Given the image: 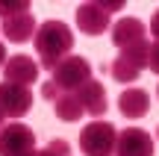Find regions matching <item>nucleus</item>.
Returning <instances> with one entry per match:
<instances>
[{
  "label": "nucleus",
  "mask_w": 159,
  "mask_h": 156,
  "mask_svg": "<svg viewBox=\"0 0 159 156\" xmlns=\"http://www.w3.org/2000/svg\"><path fill=\"white\" fill-rule=\"evenodd\" d=\"M71 47H74V33H71V27L62 24L59 18H50V21H44L39 29H35L39 65L44 71H53L62 59H68Z\"/></svg>",
  "instance_id": "f257e3e1"
},
{
  "label": "nucleus",
  "mask_w": 159,
  "mask_h": 156,
  "mask_svg": "<svg viewBox=\"0 0 159 156\" xmlns=\"http://www.w3.org/2000/svg\"><path fill=\"white\" fill-rule=\"evenodd\" d=\"M118 130L109 121H91L80 133V150L85 156H115Z\"/></svg>",
  "instance_id": "f03ea898"
},
{
  "label": "nucleus",
  "mask_w": 159,
  "mask_h": 156,
  "mask_svg": "<svg viewBox=\"0 0 159 156\" xmlns=\"http://www.w3.org/2000/svg\"><path fill=\"white\" fill-rule=\"evenodd\" d=\"M89 80H91V65H89L85 56H74V53H71L68 59H62V62L53 68V82L59 86L62 94L77 91V88L85 86Z\"/></svg>",
  "instance_id": "7ed1b4c3"
},
{
  "label": "nucleus",
  "mask_w": 159,
  "mask_h": 156,
  "mask_svg": "<svg viewBox=\"0 0 159 156\" xmlns=\"http://www.w3.org/2000/svg\"><path fill=\"white\" fill-rule=\"evenodd\" d=\"M35 150V133L21 121H9L0 130V156H21Z\"/></svg>",
  "instance_id": "20e7f679"
},
{
  "label": "nucleus",
  "mask_w": 159,
  "mask_h": 156,
  "mask_svg": "<svg viewBox=\"0 0 159 156\" xmlns=\"http://www.w3.org/2000/svg\"><path fill=\"white\" fill-rule=\"evenodd\" d=\"M153 136L142 127H127L118 133L115 156H153Z\"/></svg>",
  "instance_id": "39448f33"
},
{
  "label": "nucleus",
  "mask_w": 159,
  "mask_h": 156,
  "mask_svg": "<svg viewBox=\"0 0 159 156\" xmlns=\"http://www.w3.org/2000/svg\"><path fill=\"white\" fill-rule=\"evenodd\" d=\"M0 109L6 112V118H24L33 109V91L27 86L0 82Z\"/></svg>",
  "instance_id": "423d86ee"
},
{
  "label": "nucleus",
  "mask_w": 159,
  "mask_h": 156,
  "mask_svg": "<svg viewBox=\"0 0 159 156\" xmlns=\"http://www.w3.org/2000/svg\"><path fill=\"white\" fill-rule=\"evenodd\" d=\"M39 71L41 65L35 62L33 56H24V53H18V56H9L3 65V82H15V86H33L35 80H39Z\"/></svg>",
  "instance_id": "0eeeda50"
},
{
  "label": "nucleus",
  "mask_w": 159,
  "mask_h": 156,
  "mask_svg": "<svg viewBox=\"0 0 159 156\" xmlns=\"http://www.w3.org/2000/svg\"><path fill=\"white\" fill-rule=\"evenodd\" d=\"M77 27L85 35H103L112 27V21H109V12L94 0V3H80L77 6Z\"/></svg>",
  "instance_id": "6e6552de"
},
{
  "label": "nucleus",
  "mask_w": 159,
  "mask_h": 156,
  "mask_svg": "<svg viewBox=\"0 0 159 156\" xmlns=\"http://www.w3.org/2000/svg\"><path fill=\"white\" fill-rule=\"evenodd\" d=\"M74 94H77V100H80V103H83L85 115H91V118L106 115L109 100H106V88H103V82H100V80H94V77H91V80L85 82V86H80Z\"/></svg>",
  "instance_id": "1a4fd4ad"
},
{
  "label": "nucleus",
  "mask_w": 159,
  "mask_h": 156,
  "mask_svg": "<svg viewBox=\"0 0 159 156\" xmlns=\"http://www.w3.org/2000/svg\"><path fill=\"white\" fill-rule=\"evenodd\" d=\"M144 27L148 24L142 21V18H136V15H124V18H118V21L112 24V41H115V47H130V44H136V41H144Z\"/></svg>",
  "instance_id": "9d476101"
},
{
  "label": "nucleus",
  "mask_w": 159,
  "mask_h": 156,
  "mask_svg": "<svg viewBox=\"0 0 159 156\" xmlns=\"http://www.w3.org/2000/svg\"><path fill=\"white\" fill-rule=\"evenodd\" d=\"M0 29H3V35L9 41H15V44H21V41H30L35 35V18L33 12H24V15H15V18H6V21H0Z\"/></svg>",
  "instance_id": "9b49d317"
},
{
  "label": "nucleus",
  "mask_w": 159,
  "mask_h": 156,
  "mask_svg": "<svg viewBox=\"0 0 159 156\" xmlns=\"http://www.w3.org/2000/svg\"><path fill=\"white\" fill-rule=\"evenodd\" d=\"M118 109L124 118H144L150 109V94L144 88H124L118 94Z\"/></svg>",
  "instance_id": "f8f14e48"
},
{
  "label": "nucleus",
  "mask_w": 159,
  "mask_h": 156,
  "mask_svg": "<svg viewBox=\"0 0 159 156\" xmlns=\"http://www.w3.org/2000/svg\"><path fill=\"white\" fill-rule=\"evenodd\" d=\"M53 109H56V118L59 121H80V118L85 115V109H83V103L77 100V94L71 91V94H59L56 97V103H53Z\"/></svg>",
  "instance_id": "ddd939ff"
},
{
  "label": "nucleus",
  "mask_w": 159,
  "mask_h": 156,
  "mask_svg": "<svg viewBox=\"0 0 159 156\" xmlns=\"http://www.w3.org/2000/svg\"><path fill=\"white\" fill-rule=\"evenodd\" d=\"M118 59L130 62L133 68H139V71L148 68V59H150V41L144 38V41H136V44H130V47H121Z\"/></svg>",
  "instance_id": "4468645a"
},
{
  "label": "nucleus",
  "mask_w": 159,
  "mask_h": 156,
  "mask_svg": "<svg viewBox=\"0 0 159 156\" xmlns=\"http://www.w3.org/2000/svg\"><path fill=\"white\" fill-rule=\"evenodd\" d=\"M109 77H112L115 82H121V86H127V82H136L139 77H142V71L133 68L124 59H115V62H109Z\"/></svg>",
  "instance_id": "2eb2a0df"
},
{
  "label": "nucleus",
  "mask_w": 159,
  "mask_h": 156,
  "mask_svg": "<svg viewBox=\"0 0 159 156\" xmlns=\"http://www.w3.org/2000/svg\"><path fill=\"white\" fill-rule=\"evenodd\" d=\"M24 12H30L27 0H0V21L15 18V15H24Z\"/></svg>",
  "instance_id": "dca6fc26"
},
{
  "label": "nucleus",
  "mask_w": 159,
  "mask_h": 156,
  "mask_svg": "<svg viewBox=\"0 0 159 156\" xmlns=\"http://www.w3.org/2000/svg\"><path fill=\"white\" fill-rule=\"evenodd\" d=\"M39 156H71V145L65 139H50L47 147H41Z\"/></svg>",
  "instance_id": "f3484780"
},
{
  "label": "nucleus",
  "mask_w": 159,
  "mask_h": 156,
  "mask_svg": "<svg viewBox=\"0 0 159 156\" xmlns=\"http://www.w3.org/2000/svg\"><path fill=\"white\" fill-rule=\"evenodd\" d=\"M59 94H62V91H59V86H56L53 80H47L44 86H41V97H44V100H50V103H56V97H59Z\"/></svg>",
  "instance_id": "a211bd4d"
},
{
  "label": "nucleus",
  "mask_w": 159,
  "mask_h": 156,
  "mask_svg": "<svg viewBox=\"0 0 159 156\" xmlns=\"http://www.w3.org/2000/svg\"><path fill=\"white\" fill-rule=\"evenodd\" d=\"M148 68L153 71V74H159V41H153V44H150V59H148Z\"/></svg>",
  "instance_id": "6ab92c4d"
},
{
  "label": "nucleus",
  "mask_w": 159,
  "mask_h": 156,
  "mask_svg": "<svg viewBox=\"0 0 159 156\" xmlns=\"http://www.w3.org/2000/svg\"><path fill=\"white\" fill-rule=\"evenodd\" d=\"M150 33H153V38L159 41V9L153 12V18H150Z\"/></svg>",
  "instance_id": "aec40b11"
},
{
  "label": "nucleus",
  "mask_w": 159,
  "mask_h": 156,
  "mask_svg": "<svg viewBox=\"0 0 159 156\" xmlns=\"http://www.w3.org/2000/svg\"><path fill=\"white\" fill-rule=\"evenodd\" d=\"M6 59H9V56H6V47L0 44V68H3V65H6Z\"/></svg>",
  "instance_id": "412c9836"
},
{
  "label": "nucleus",
  "mask_w": 159,
  "mask_h": 156,
  "mask_svg": "<svg viewBox=\"0 0 159 156\" xmlns=\"http://www.w3.org/2000/svg\"><path fill=\"white\" fill-rule=\"evenodd\" d=\"M3 127H6V112L0 109V130H3Z\"/></svg>",
  "instance_id": "4be33fe9"
},
{
  "label": "nucleus",
  "mask_w": 159,
  "mask_h": 156,
  "mask_svg": "<svg viewBox=\"0 0 159 156\" xmlns=\"http://www.w3.org/2000/svg\"><path fill=\"white\" fill-rule=\"evenodd\" d=\"M21 156H39V150H33V153H21Z\"/></svg>",
  "instance_id": "5701e85b"
},
{
  "label": "nucleus",
  "mask_w": 159,
  "mask_h": 156,
  "mask_svg": "<svg viewBox=\"0 0 159 156\" xmlns=\"http://www.w3.org/2000/svg\"><path fill=\"white\" fill-rule=\"evenodd\" d=\"M156 139H159V127H156Z\"/></svg>",
  "instance_id": "b1692460"
},
{
  "label": "nucleus",
  "mask_w": 159,
  "mask_h": 156,
  "mask_svg": "<svg viewBox=\"0 0 159 156\" xmlns=\"http://www.w3.org/2000/svg\"><path fill=\"white\" fill-rule=\"evenodd\" d=\"M156 94H159V86H156Z\"/></svg>",
  "instance_id": "393cba45"
}]
</instances>
